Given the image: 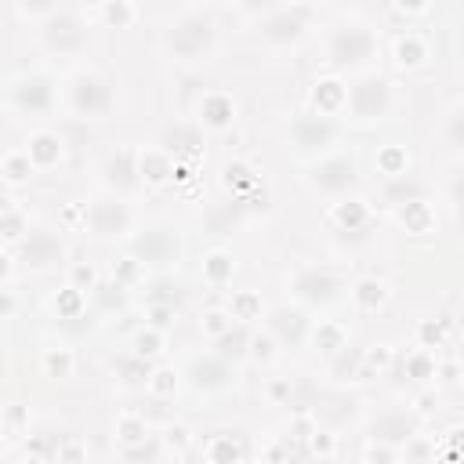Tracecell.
Wrapping results in <instances>:
<instances>
[{
  "mask_svg": "<svg viewBox=\"0 0 464 464\" xmlns=\"http://www.w3.org/2000/svg\"><path fill=\"white\" fill-rule=\"evenodd\" d=\"M381 54V36L362 18H337L323 33V62L334 72H370Z\"/></svg>",
  "mask_w": 464,
  "mask_h": 464,
  "instance_id": "6da1fadb",
  "label": "cell"
},
{
  "mask_svg": "<svg viewBox=\"0 0 464 464\" xmlns=\"http://www.w3.org/2000/svg\"><path fill=\"white\" fill-rule=\"evenodd\" d=\"M221 40L218 18L203 7H188L181 14H174L163 25V51L178 62V65H203L214 58Z\"/></svg>",
  "mask_w": 464,
  "mask_h": 464,
  "instance_id": "7a4b0ae2",
  "label": "cell"
},
{
  "mask_svg": "<svg viewBox=\"0 0 464 464\" xmlns=\"http://www.w3.org/2000/svg\"><path fill=\"white\" fill-rule=\"evenodd\" d=\"M62 102L76 120H105L116 105V91H112V80L105 72L83 65L65 80Z\"/></svg>",
  "mask_w": 464,
  "mask_h": 464,
  "instance_id": "3957f363",
  "label": "cell"
},
{
  "mask_svg": "<svg viewBox=\"0 0 464 464\" xmlns=\"http://www.w3.org/2000/svg\"><path fill=\"white\" fill-rule=\"evenodd\" d=\"M392 109H395V87H392V80H384L377 72H359L344 87L341 112L352 123H381L392 116Z\"/></svg>",
  "mask_w": 464,
  "mask_h": 464,
  "instance_id": "277c9868",
  "label": "cell"
},
{
  "mask_svg": "<svg viewBox=\"0 0 464 464\" xmlns=\"http://www.w3.org/2000/svg\"><path fill=\"white\" fill-rule=\"evenodd\" d=\"M304 185H308L315 196L344 199V196H352V192L362 185L359 160L348 156V152H323V156H315V160L308 163Z\"/></svg>",
  "mask_w": 464,
  "mask_h": 464,
  "instance_id": "5b68a950",
  "label": "cell"
},
{
  "mask_svg": "<svg viewBox=\"0 0 464 464\" xmlns=\"http://www.w3.org/2000/svg\"><path fill=\"white\" fill-rule=\"evenodd\" d=\"M312 33V11L308 4H290V7H268L257 25H254V36L257 44L272 47V51H290L297 44H304Z\"/></svg>",
  "mask_w": 464,
  "mask_h": 464,
  "instance_id": "8992f818",
  "label": "cell"
},
{
  "mask_svg": "<svg viewBox=\"0 0 464 464\" xmlns=\"http://www.w3.org/2000/svg\"><path fill=\"white\" fill-rule=\"evenodd\" d=\"M83 232L98 243H116V239H130L134 232V210L123 196L109 192L98 196L83 207Z\"/></svg>",
  "mask_w": 464,
  "mask_h": 464,
  "instance_id": "52a82bcc",
  "label": "cell"
},
{
  "mask_svg": "<svg viewBox=\"0 0 464 464\" xmlns=\"http://www.w3.org/2000/svg\"><path fill=\"white\" fill-rule=\"evenodd\" d=\"M14 261L29 276H44V272H54L69 261V246L54 228L36 225V228H25L22 239L14 243Z\"/></svg>",
  "mask_w": 464,
  "mask_h": 464,
  "instance_id": "ba28073f",
  "label": "cell"
},
{
  "mask_svg": "<svg viewBox=\"0 0 464 464\" xmlns=\"http://www.w3.org/2000/svg\"><path fill=\"white\" fill-rule=\"evenodd\" d=\"M286 290H290V297H294L297 304H304V308H330V304L341 297L344 283H341V276H337L334 268H326V265H297V268L286 272Z\"/></svg>",
  "mask_w": 464,
  "mask_h": 464,
  "instance_id": "9c48e42d",
  "label": "cell"
},
{
  "mask_svg": "<svg viewBox=\"0 0 464 464\" xmlns=\"http://www.w3.org/2000/svg\"><path fill=\"white\" fill-rule=\"evenodd\" d=\"M36 40L47 54H58V58H72L87 47V25L80 14L72 11H51L44 18H36Z\"/></svg>",
  "mask_w": 464,
  "mask_h": 464,
  "instance_id": "30bf717a",
  "label": "cell"
},
{
  "mask_svg": "<svg viewBox=\"0 0 464 464\" xmlns=\"http://www.w3.org/2000/svg\"><path fill=\"white\" fill-rule=\"evenodd\" d=\"M181 257V236L170 225H152L141 232H130V261L145 268H170Z\"/></svg>",
  "mask_w": 464,
  "mask_h": 464,
  "instance_id": "8fae6325",
  "label": "cell"
},
{
  "mask_svg": "<svg viewBox=\"0 0 464 464\" xmlns=\"http://www.w3.org/2000/svg\"><path fill=\"white\" fill-rule=\"evenodd\" d=\"M337 141V123L323 112H297L286 123V149L297 156H323Z\"/></svg>",
  "mask_w": 464,
  "mask_h": 464,
  "instance_id": "7c38bea8",
  "label": "cell"
},
{
  "mask_svg": "<svg viewBox=\"0 0 464 464\" xmlns=\"http://www.w3.org/2000/svg\"><path fill=\"white\" fill-rule=\"evenodd\" d=\"M7 102L22 116H47L58 105V87L44 72H25L7 83Z\"/></svg>",
  "mask_w": 464,
  "mask_h": 464,
  "instance_id": "4fadbf2b",
  "label": "cell"
},
{
  "mask_svg": "<svg viewBox=\"0 0 464 464\" xmlns=\"http://www.w3.org/2000/svg\"><path fill=\"white\" fill-rule=\"evenodd\" d=\"M373 442H388V446H402L410 439H417V417L406 406H384L370 417L366 424Z\"/></svg>",
  "mask_w": 464,
  "mask_h": 464,
  "instance_id": "5bb4252c",
  "label": "cell"
},
{
  "mask_svg": "<svg viewBox=\"0 0 464 464\" xmlns=\"http://www.w3.org/2000/svg\"><path fill=\"white\" fill-rule=\"evenodd\" d=\"M98 174H102V185H105L109 192H116V196H127V192H134V188L141 185L138 152H130V149H112V152L102 160Z\"/></svg>",
  "mask_w": 464,
  "mask_h": 464,
  "instance_id": "9a60e30c",
  "label": "cell"
},
{
  "mask_svg": "<svg viewBox=\"0 0 464 464\" xmlns=\"http://www.w3.org/2000/svg\"><path fill=\"white\" fill-rule=\"evenodd\" d=\"M188 381H192L196 392H225V388H232L236 370H232V362L221 359L218 352H207V355L192 359V366H188Z\"/></svg>",
  "mask_w": 464,
  "mask_h": 464,
  "instance_id": "2e32d148",
  "label": "cell"
},
{
  "mask_svg": "<svg viewBox=\"0 0 464 464\" xmlns=\"http://www.w3.org/2000/svg\"><path fill=\"white\" fill-rule=\"evenodd\" d=\"M203 127H196V123H170V127H163V138H160V149L167 152V156H174V160H199L203 156Z\"/></svg>",
  "mask_w": 464,
  "mask_h": 464,
  "instance_id": "e0dca14e",
  "label": "cell"
},
{
  "mask_svg": "<svg viewBox=\"0 0 464 464\" xmlns=\"http://www.w3.org/2000/svg\"><path fill=\"white\" fill-rule=\"evenodd\" d=\"M232 120H236V102L228 94H221V91H210V94L199 98L192 123L207 127V130H225V127H232Z\"/></svg>",
  "mask_w": 464,
  "mask_h": 464,
  "instance_id": "ac0fdd59",
  "label": "cell"
},
{
  "mask_svg": "<svg viewBox=\"0 0 464 464\" xmlns=\"http://www.w3.org/2000/svg\"><path fill=\"white\" fill-rule=\"evenodd\" d=\"M62 145H65V141H62V134H58V130H33L22 152L29 156L33 170H47V167H54V163L62 160V152H65Z\"/></svg>",
  "mask_w": 464,
  "mask_h": 464,
  "instance_id": "d6986e66",
  "label": "cell"
},
{
  "mask_svg": "<svg viewBox=\"0 0 464 464\" xmlns=\"http://www.w3.org/2000/svg\"><path fill=\"white\" fill-rule=\"evenodd\" d=\"M268 330H272V337H276L279 344L297 348V344L304 341V334H308V319H304L301 308H276L272 319H268Z\"/></svg>",
  "mask_w": 464,
  "mask_h": 464,
  "instance_id": "ffe728a7",
  "label": "cell"
},
{
  "mask_svg": "<svg viewBox=\"0 0 464 464\" xmlns=\"http://www.w3.org/2000/svg\"><path fill=\"white\" fill-rule=\"evenodd\" d=\"M214 352H218L221 359H228V362L246 359V355H250V330H246L243 323H228V326L214 337Z\"/></svg>",
  "mask_w": 464,
  "mask_h": 464,
  "instance_id": "44dd1931",
  "label": "cell"
},
{
  "mask_svg": "<svg viewBox=\"0 0 464 464\" xmlns=\"http://www.w3.org/2000/svg\"><path fill=\"white\" fill-rule=\"evenodd\" d=\"M116 373H120V381H123L127 388H149V381H152V362H149L145 355H138V352H123V355L116 359Z\"/></svg>",
  "mask_w": 464,
  "mask_h": 464,
  "instance_id": "7402d4cb",
  "label": "cell"
},
{
  "mask_svg": "<svg viewBox=\"0 0 464 464\" xmlns=\"http://www.w3.org/2000/svg\"><path fill=\"white\" fill-rule=\"evenodd\" d=\"M352 301H355V308H362V312H377V308L388 301V283L366 276V279H359V283L352 286Z\"/></svg>",
  "mask_w": 464,
  "mask_h": 464,
  "instance_id": "603a6c76",
  "label": "cell"
},
{
  "mask_svg": "<svg viewBox=\"0 0 464 464\" xmlns=\"http://www.w3.org/2000/svg\"><path fill=\"white\" fill-rule=\"evenodd\" d=\"M221 181H225V188H232V196H246V188H257V178H254V170L246 167V163H225L221 167Z\"/></svg>",
  "mask_w": 464,
  "mask_h": 464,
  "instance_id": "cb8c5ba5",
  "label": "cell"
},
{
  "mask_svg": "<svg viewBox=\"0 0 464 464\" xmlns=\"http://www.w3.org/2000/svg\"><path fill=\"white\" fill-rule=\"evenodd\" d=\"M395 210H399V221H402V225H410V232H428V225H431V210H428V203H424V199L399 203Z\"/></svg>",
  "mask_w": 464,
  "mask_h": 464,
  "instance_id": "d4e9b609",
  "label": "cell"
},
{
  "mask_svg": "<svg viewBox=\"0 0 464 464\" xmlns=\"http://www.w3.org/2000/svg\"><path fill=\"white\" fill-rule=\"evenodd\" d=\"M424 58H428V47H424L417 36H402V40L395 44V62H399L402 69H417V65H424Z\"/></svg>",
  "mask_w": 464,
  "mask_h": 464,
  "instance_id": "484cf974",
  "label": "cell"
},
{
  "mask_svg": "<svg viewBox=\"0 0 464 464\" xmlns=\"http://www.w3.org/2000/svg\"><path fill=\"white\" fill-rule=\"evenodd\" d=\"M460 123H464V109H460V102H453L450 112H446V123H442V134H446V145H450L453 156H457L460 145H464V130H460Z\"/></svg>",
  "mask_w": 464,
  "mask_h": 464,
  "instance_id": "4316f807",
  "label": "cell"
},
{
  "mask_svg": "<svg viewBox=\"0 0 464 464\" xmlns=\"http://www.w3.org/2000/svg\"><path fill=\"white\" fill-rule=\"evenodd\" d=\"M4 170H7L11 181H29V178H33V163H29L25 152H11V156L4 160Z\"/></svg>",
  "mask_w": 464,
  "mask_h": 464,
  "instance_id": "83f0119b",
  "label": "cell"
},
{
  "mask_svg": "<svg viewBox=\"0 0 464 464\" xmlns=\"http://www.w3.org/2000/svg\"><path fill=\"white\" fill-rule=\"evenodd\" d=\"M334 218L344 225V228H355V225H362V218H366V210H362V203H348V196H344V203H337L334 207Z\"/></svg>",
  "mask_w": 464,
  "mask_h": 464,
  "instance_id": "f1b7e54d",
  "label": "cell"
},
{
  "mask_svg": "<svg viewBox=\"0 0 464 464\" xmlns=\"http://www.w3.org/2000/svg\"><path fill=\"white\" fill-rule=\"evenodd\" d=\"M22 14H29V18H44V14H51V11H58V0H11Z\"/></svg>",
  "mask_w": 464,
  "mask_h": 464,
  "instance_id": "f546056e",
  "label": "cell"
},
{
  "mask_svg": "<svg viewBox=\"0 0 464 464\" xmlns=\"http://www.w3.org/2000/svg\"><path fill=\"white\" fill-rule=\"evenodd\" d=\"M232 276V261L225 257V254H214L210 261H207V279L210 283H225Z\"/></svg>",
  "mask_w": 464,
  "mask_h": 464,
  "instance_id": "4dcf8cb0",
  "label": "cell"
},
{
  "mask_svg": "<svg viewBox=\"0 0 464 464\" xmlns=\"http://www.w3.org/2000/svg\"><path fill=\"white\" fill-rule=\"evenodd\" d=\"M120 435H123V442H127V446H134V442L149 439V431H145V424H141V420H123V424H120Z\"/></svg>",
  "mask_w": 464,
  "mask_h": 464,
  "instance_id": "1f68e13d",
  "label": "cell"
},
{
  "mask_svg": "<svg viewBox=\"0 0 464 464\" xmlns=\"http://www.w3.org/2000/svg\"><path fill=\"white\" fill-rule=\"evenodd\" d=\"M395 7H399V11L417 14V11H424V7H428V0H395Z\"/></svg>",
  "mask_w": 464,
  "mask_h": 464,
  "instance_id": "d6a6232c",
  "label": "cell"
},
{
  "mask_svg": "<svg viewBox=\"0 0 464 464\" xmlns=\"http://www.w3.org/2000/svg\"><path fill=\"white\" fill-rule=\"evenodd\" d=\"M243 7H250V11H268V7H276V0H243Z\"/></svg>",
  "mask_w": 464,
  "mask_h": 464,
  "instance_id": "836d02e7",
  "label": "cell"
},
{
  "mask_svg": "<svg viewBox=\"0 0 464 464\" xmlns=\"http://www.w3.org/2000/svg\"><path fill=\"white\" fill-rule=\"evenodd\" d=\"M4 377H7V359L0 355V381H4Z\"/></svg>",
  "mask_w": 464,
  "mask_h": 464,
  "instance_id": "e575fe53",
  "label": "cell"
},
{
  "mask_svg": "<svg viewBox=\"0 0 464 464\" xmlns=\"http://www.w3.org/2000/svg\"><path fill=\"white\" fill-rule=\"evenodd\" d=\"M94 4H102V7H105V4H127V0H94Z\"/></svg>",
  "mask_w": 464,
  "mask_h": 464,
  "instance_id": "d590c367",
  "label": "cell"
},
{
  "mask_svg": "<svg viewBox=\"0 0 464 464\" xmlns=\"http://www.w3.org/2000/svg\"><path fill=\"white\" fill-rule=\"evenodd\" d=\"M0 334H4V315H0Z\"/></svg>",
  "mask_w": 464,
  "mask_h": 464,
  "instance_id": "8d00e7d4",
  "label": "cell"
}]
</instances>
